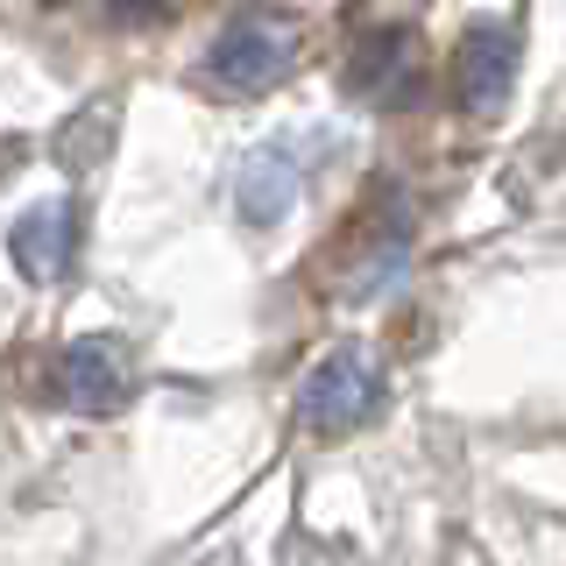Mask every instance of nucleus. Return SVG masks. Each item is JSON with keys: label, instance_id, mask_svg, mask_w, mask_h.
Wrapping results in <instances>:
<instances>
[{"label": "nucleus", "instance_id": "6e6552de", "mask_svg": "<svg viewBox=\"0 0 566 566\" xmlns=\"http://www.w3.org/2000/svg\"><path fill=\"white\" fill-rule=\"evenodd\" d=\"M170 0H114V14H128V22H149V14H164Z\"/></svg>", "mask_w": 566, "mask_h": 566}, {"label": "nucleus", "instance_id": "f03ea898", "mask_svg": "<svg viewBox=\"0 0 566 566\" xmlns=\"http://www.w3.org/2000/svg\"><path fill=\"white\" fill-rule=\"evenodd\" d=\"M376 397H382L376 354L368 347H333L305 376V389H297V418H305L312 432H354V424L376 411Z\"/></svg>", "mask_w": 566, "mask_h": 566}, {"label": "nucleus", "instance_id": "423d86ee", "mask_svg": "<svg viewBox=\"0 0 566 566\" xmlns=\"http://www.w3.org/2000/svg\"><path fill=\"white\" fill-rule=\"evenodd\" d=\"M347 85H354L361 99H411V85H418V50H411V35H403V29L368 35V43L354 50V64H347Z\"/></svg>", "mask_w": 566, "mask_h": 566}, {"label": "nucleus", "instance_id": "f257e3e1", "mask_svg": "<svg viewBox=\"0 0 566 566\" xmlns=\"http://www.w3.org/2000/svg\"><path fill=\"white\" fill-rule=\"evenodd\" d=\"M291 57H297V29L283 14H241V22L220 29V43L206 57V78L220 93H262V85H276L291 71Z\"/></svg>", "mask_w": 566, "mask_h": 566}, {"label": "nucleus", "instance_id": "20e7f679", "mask_svg": "<svg viewBox=\"0 0 566 566\" xmlns=\"http://www.w3.org/2000/svg\"><path fill=\"white\" fill-rule=\"evenodd\" d=\"M57 397L71 411H114L128 397V368H120V354L106 340H78L57 354Z\"/></svg>", "mask_w": 566, "mask_h": 566}, {"label": "nucleus", "instance_id": "1a4fd4ad", "mask_svg": "<svg viewBox=\"0 0 566 566\" xmlns=\"http://www.w3.org/2000/svg\"><path fill=\"white\" fill-rule=\"evenodd\" d=\"M35 8H57V0H35Z\"/></svg>", "mask_w": 566, "mask_h": 566}, {"label": "nucleus", "instance_id": "7ed1b4c3", "mask_svg": "<svg viewBox=\"0 0 566 566\" xmlns=\"http://www.w3.org/2000/svg\"><path fill=\"white\" fill-rule=\"evenodd\" d=\"M510 85H517V35L510 22H482L460 35L453 50V93L468 114H495V106L510 99Z\"/></svg>", "mask_w": 566, "mask_h": 566}, {"label": "nucleus", "instance_id": "0eeeda50", "mask_svg": "<svg viewBox=\"0 0 566 566\" xmlns=\"http://www.w3.org/2000/svg\"><path fill=\"white\" fill-rule=\"evenodd\" d=\"M297 206V156L291 149H262L255 164L241 170V212L255 227H270V220H283V212Z\"/></svg>", "mask_w": 566, "mask_h": 566}, {"label": "nucleus", "instance_id": "39448f33", "mask_svg": "<svg viewBox=\"0 0 566 566\" xmlns=\"http://www.w3.org/2000/svg\"><path fill=\"white\" fill-rule=\"evenodd\" d=\"M71 248H78V212L64 199H50V206H35V212L14 220V262H22V276H35V283L64 276Z\"/></svg>", "mask_w": 566, "mask_h": 566}]
</instances>
